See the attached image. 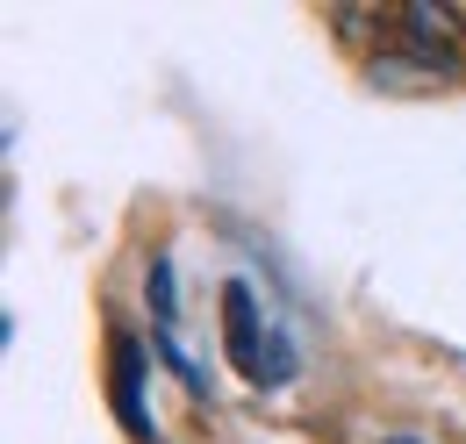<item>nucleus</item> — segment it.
Returning <instances> with one entry per match:
<instances>
[{
    "label": "nucleus",
    "mask_w": 466,
    "mask_h": 444,
    "mask_svg": "<svg viewBox=\"0 0 466 444\" xmlns=\"http://www.w3.org/2000/svg\"><path fill=\"white\" fill-rule=\"evenodd\" d=\"M223 351L237 358V373L251 388H280L294 373V351L266 330V301L251 294V279H230L223 287Z\"/></svg>",
    "instance_id": "1"
},
{
    "label": "nucleus",
    "mask_w": 466,
    "mask_h": 444,
    "mask_svg": "<svg viewBox=\"0 0 466 444\" xmlns=\"http://www.w3.org/2000/svg\"><path fill=\"white\" fill-rule=\"evenodd\" d=\"M402 29L416 36V51L438 57V65H460V57H466L460 7H431V0H409V7H402Z\"/></svg>",
    "instance_id": "2"
},
{
    "label": "nucleus",
    "mask_w": 466,
    "mask_h": 444,
    "mask_svg": "<svg viewBox=\"0 0 466 444\" xmlns=\"http://www.w3.org/2000/svg\"><path fill=\"white\" fill-rule=\"evenodd\" d=\"M137 380H144V351L122 337V344H116V409H122V423L144 438L151 423H144V394H137Z\"/></svg>",
    "instance_id": "3"
},
{
    "label": "nucleus",
    "mask_w": 466,
    "mask_h": 444,
    "mask_svg": "<svg viewBox=\"0 0 466 444\" xmlns=\"http://www.w3.org/2000/svg\"><path fill=\"white\" fill-rule=\"evenodd\" d=\"M388 444H423V438H388Z\"/></svg>",
    "instance_id": "4"
}]
</instances>
